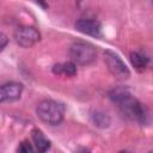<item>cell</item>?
Segmentation results:
<instances>
[{
  "mask_svg": "<svg viewBox=\"0 0 153 153\" xmlns=\"http://www.w3.org/2000/svg\"><path fill=\"white\" fill-rule=\"evenodd\" d=\"M109 97L111 102L117 104L121 112L129 118L130 121L137 122L140 124L146 123L147 121V110L146 108L133 97L130 91L126 87H116L110 91Z\"/></svg>",
  "mask_w": 153,
  "mask_h": 153,
  "instance_id": "6da1fadb",
  "label": "cell"
},
{
  "mask_svg": "<svg viewBox=\"0 0 153 153\" xmlns=\"http://www.w3.org/2000/svg\"><path fill=\"white\" fill-rule=\"evenodd\" d=\"M37 116L41 121L50 126H57L62 122L65 116V106L63 104L53 100V99H44L37 106Z\"/></svg>",
  "mask_w": 153,
  "mask_h": 153,
  "instance_id": "7a4b0ae2",
  "label": "cell"
},
{
  "mask_svg": "<svg viewBox=\"0 0 153 153\" xmlns=\"http://www.w3.org/2000/svg\"><path fill=\"white\" fill-rule=\"evenodd\" d=\"M69 57L75 65L87 66L94 62L97 51L94 45L88 42H74L69 47Z\"/></svg>",
  "mask_w": 153,
  "mask_h": 153,
  "instance_id": "3957f363",
  "label": "cell"
},
{
  "mask_svg": "<svg viewBox=\"0 0 153 153\" xmlns=\"http://www.w3.org/2000/svg\"><path fill=\"white\" fill-rule=\"evenodd\" d=\"M104 62L109 69V72L118 80H126L130 76V72L126 63L122 61V59L118 56V54L106 50L104 53Z\"/></svg>",
  "mask_w": 153,
  "mask_h": 153,
  "instance_id": "277c9868",
  "label": "cell"
},
{
  "mask_svg": "<svg viewBox=\"0 0 153 153\" xmlns=\"http://www.w3.org/2000/svg\"><path fill=\"white\" fill-rule=\"evenodd\" d=\"M13 38L18 45H20L23 48H30V47L35 45L37 42H39L41 33L33 26L23 25V26H18L14 30Z\"/></svg>",
  "mask_w": 153,
  "mask_h": 153,
  "instance_id": "5b68a950",
  "label": "cell"
},
{
  "mask_svg": "<svg viewBox=\"0 0 153 153\" xmlns=\"http://www.w3.org/2000/svg\"><path fill=\"white\" fill-rule=\"evenodd\" d=\"M75 30L87 35V36H92V37H100L102 36V26L100 23L94 20V19H88V18H84V19H79L75 22L74 24Z\"/></svg>",
  "mask_w": 153,
  "mask_h": 153,
  "instance_id": "8992f818",
  "label": "cell"
},
{
  "mask_svg": "<svg viewBox=\"0 0 153 153\" xmlns=\"http://www.w3.org/2000/svg\"><path fill=\"white\" fill-rule=\"evenodd\" d=\"M23 93V85L17 81H10L1 86L0 88V100L5 102H16L20 98Z\"/></svg>",
  "mask_w": 153,
  "mask_h": 153,
  "instance_id": "52a82bcc",
  "label": "cell"
},
{
  "mask_svg": "<svg viewBox=\"0 0 153 153\" xmlns=\"http://www.w3.org/2000/svg\"><path fill=\"white\" fill-rule=\"evenodd\" d=\"M53 73L56 74V75L72 78L76 74V65L73 61L56 63V65L53 66Z\"/></svg>",
  "mask_w": 153,
  "mask_h": 153,
  "instance_id": "ba28073f",
  "label": "cell"
},
{
  "mask_svg": "<svg viewBox=\"0 0 153 153\" xmlns=\"http://www.w3.org/2000/svg\"><path fill=\"white\" fill-rule=\"evenodd\" d=\"M31 137H32L35 148H36L38 152H47V151L50 148V141L45 137V135L43 134L42 130H39V129H37V128L32 129V131H31Z\"/></svg>",
  "mask_w": 153,
  "mask_h": 153,
  "instance_id": "9c48e42d",
  "label": "cell"
},
{
  "mask_svg": "<svg viewBox=\"0 0 153 153\" xmlns=\"http://www.w3.org/2000/svg\"><path fill=\"white\" fill-rule=\"evenodd\" d=\"M129 59H130V62H131L133 67L139 72H142L143 69H146L147 66H148V62H149L148 57L141 51L130 53V57Z\"/></svg>",
  "mask_w": 153,
  "mask_h": 153,
  "instance_id": "30bf717a",
  "label": "cell"
},
{
  "mask_svg": "<svg viewBox=\"0 0 153 153\" xmlns=\"http://www.w3.org/2000/svg\"><path fill=\"white\" fill-rule=\"evenodd\" d=\"M91 120L93 122L94 126L99 127V128H106L110 124V117L102 111H94L91 115Z\"/></svg>",
  "mask_w": 153,
  "mask_h": 153,
  "instance_id": "8fae6325",
  "label": "cell"
},
{
  "mask_svg": "<svg viewBox=\"0 0 153 153\" xmlns=\"http://www.w3.org/2000/svg\"><path fill=\"white\" fill-rule=\"evenodd\" d=\"M17 151H18V152H23V153H29V152H33L35 148L32 147V145H31L30 141L24 140V141H22V142L19 143Z\"/></svg>",
  "mask_w": 153,
  "mask_h": 153,
  "instance_id": "7c38bea8",
  "label": "cell"
},
{
  "mask_svg": "<svg viewBox=\"0 0 153 153\" xmlns=\"http://www.w3.org/2000/svg\"><path fill=\"white\" fill-rule=\"evenodd\" d=\"M0 41H1L0 49H1V50H4V49H5V47H6V44H7V37L5 36V33H1V35H0Z\"/></svg>",
  "mask_w": 153,
  "mask_h": 153,
  "instance_id": "4fadbf2b",
  "label": "cell"
},
{
  "mask_svg": "<svg viewBox=\"0 0 153 153\" xmlns=\"http://www.w3.org/2000/svg\"><path fill=\"white\" fill-rule=\"evenodd\" d=\"M36 1V4H38L39 6H42L43 8H47L48 7V5H47V2H45V0H35Z\"/></svg>",
  "mask_w": 153,
  "mask_h": 153,
  "instance_id": "5bb4252c",
  "label": "cell"
},
{
  "mask_svg": "<svg viewBox=\"0 0 153 153\" xmlns=\"http://www.w3.org/2000/svg\"><path fill=\"white\" fill-rule=\"evenodd\" d=\"M151 1H152V4H153V0H151Z\"/></svg>",
  "mask_w": 153,
  "mask_h": 153,
  "instance_id": "9a60e30c",
  "label": "cell"
}]
</instances>
